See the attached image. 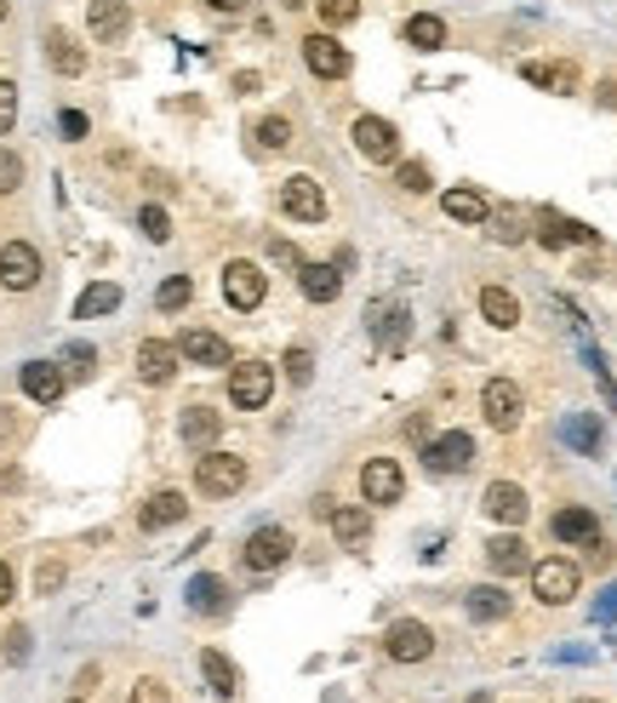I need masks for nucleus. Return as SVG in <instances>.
Segmentation results:
<instances>
[{
  "mask_svg": "<svg viewBox=\"0 0 617 703\" xmlns=\"http://www.w3.org/2000/svg\"><path fill=\"white\" fill-rule=\"evenodd\" d=\"M578 584H583L578 561H566V555L532 561V595L544 600V607H566V600H578Z\"/></svg>",
  "mask_w": 617,
  "mask_h": 703,
  "instance_id": "1",
  "label": "nucleus"
},
{
  "mask_svg": "<svg viewBox=\"0 0 617 703\" xmlns=\"http://www.w3.org/2000/svg\"><path fill=\"white\" fill-rule=\"evenodd\" d=\"M195 487L206 497H235L246 487V458H235V452H206V458H195Z\"/></svg>",
  "mask_w": 617,
  "mask_h": 703,
  "instance_id": "2",
  "label": "nucleus"
},
{
  "mask_svg": "<svg viewBox=\"0 0 617 703\" xmlns=\"http://www.w3.org/2000/svg\"><path fill=\"white\" fill-rule=\"evenodd\" d=\"M275 395V366L269 361H241L229 366V400H235L241 412H264Z\"/></svg>",
  "mask_w": 617,
  "mask_h": 703,
  "instance_id": "3",
  "label": "nucleus"
},
{
  "mask_svg": "<svg viewBox=\"0 0 617 703\" xmlns=\"http://www.w3.org/2000/svg\"><path fill=\"white\" fill-rule=\"evenodd\" d=\"M241 561H246V572L287 566L292 561V532H287V526H257V532L246 538V549H241Z\"/></svg>",
  "mask_w": 617,
  "mask_h": 703,
  "instance_id": "4",
  "label": "nucleus"
},
{
  "mask_svg": "<svg viewBox=\"0 0 617 703\" xmlns=\"http://www.w3.org/2000/svg\"><path fill=\"white\" fill-rule=\"evenodd\" d=\"M423 464L434 474H463L475 464V435H463V430H446V435H434L423 441Z\"/></svg>",
  "mask_w": 617,
  "mask_h": 703,
  "instance_id": "5",
  "label": "nucleus"
},
{
  "mask_svg": "<svg viewBox=\"0 0 617 703\" xmlns=\"http://www.w3.org/2000/svg\"><path fill=\"white\" fill-rule=\"evenodd\" d=\"M383 652H389L395 664H423L434 652V630L418 618H400V623H389V635H383Z\"/></svg>",
  "mask_w": 617,
  "mask_h": 703,
  "instance_id": "6",
  "label": "nucleus"
},
{
  "mask_svg": "<svg viewBox=\"0 0 617 703\" xmlns=\"http://www.w3.org/2000/svg\"><path fill=\"white\" fill-rule=\"evenodd\" d=\"M280 207H287V218H298V223H321L326 218V189L308 178V172H292V178L280 184Z\"/></svg>",
  "mask_w": 617,
  "mask_h": 703,
  "instance_id": "7",
  "label": "nucleus"
},
{
  "mask_svg": "<svg viewBox=\"0 0 617 703\" xmlns=\"http://www.w3.org/2000/svg\"><path fill=\"white\" fill-rule=\"evenodd\" d=\"M223 297H229V309H257L269 297V281H264V269L257 263H246V258H235L223 269Z\"/></svg>",
  "mask_w": 617,
  "mask_h": 703,
  "instance_id": "8",
  "label": "nucleus"
},
{
  "mask_svg": "<svg viewBox=\"0 0 617 703\" xmlns=\"http://www.w3.org/2000/svg\"><path fill=\"white\" fill-rule=\"evenodd\" d=\"M40 281V253L30 241H7L0 246V286L7 292H30Z\"/></svg>",
  "mask_w": 617,
  "mask_h": 703,
  "instance_id": "9",
  "label": "nucleus"
},
{
  "mask_svg": "<svg viewBox=\"0 0 617 703\" xmlns=\"http://www.w3.org/2000/svg\"><path fill=\"white\" fill-rule=\"evenodd\" d=\"M354 149H360L366 161L389 166V161L400 155V132H395L383 115H360V120H354Z\"/></svg>",
  "mask_w": 617,
  "mask_h": 703,
  "instance_id": "10",
  "label": "nucleus"
},
{
  "mask_svg": "<svg viewBox=\"0 0 617 703\" xmlns=\"http://www.w3.org/2000/svg\"><path fill=\"white\" fill-rule=\"evenodd\" d=\"M480 412H486V423L492 430H514L521 423V412H526V400H521V384H509V378H492L480 389Z\"/></svg>",
  "mask_w": 617,
  "mask_h": 703,
  "instance_id": "11",
  "label": "nucleus"
},
{
  "mask_svg": "<svg viewBox=\"0 0 617 703\" xmlns=\"http://www.w3.org/2000/svg\"><path fill=\"white\" fill-rule=\"evenodd\" d=\"M400 492H406V474L395 458H372L360 469V497H366V504H395Z\"/></svg>",
  "mask_w": 617,
  "mask_h": 703,
  "instance_id": "12",
  "label": "nucleus"
},
{
  "mask_svg": "<svg viewBox=\"0 0 617 703\" xmlns=\"http://www.w3.org/2000/svg\"><path fill=\"white\" fill-rule=\"evenodd\" d=\"M18 384H23V395H30V400H40V407H58L63 389H69V378H63L58 361H30V366L18 372Z\"/></svg>",
  "mask_w": 617,
  "mask_h": 703,
  "instance_id": "13",
  "label": "nucleus"
},
{
  "mask_svg": "<svg viewBox=\"0 0 617 703\" xmlns=\"http://www.w3.org/2000/svg\"><path fill=\"white\" fill-rule=\"evenodd\" d=\"M177 355L195 361V366H235V349H229L218 332H206V326H189V332L177 338Z\"/></svg>",
  "mask_w": 617,
  "mask_h": 703,
  "instance_id": "14",
  "label": "nucleus"
},
{
  "mask_svg": "<svg viewBox=\"0 0 617 703\" xmlns=\"http://www.w3.org/2000/svg\"><path fill=\"white\" fill-rule=\"evenodd\" d=\"M177 343H166V338H143L138 343V378L143 384H172L177 378Z\"/></svg>",
  "mask_w": 617,
  "mask_h": 703,
  "instance_id": "15",
  "label": "nucleus"
},
{
  "mask_svg": "<svg viewBox=\"0 0 617 703\" xmlns=\"http://www.w3.org/2000/svg\"><path fill=\"white\" fill-rule=\"evenodd\" d=\"M303 63H308V74H321V81H344L349 74V52L331 35H308L303 40Z\"/></svg>",
  "mask_w": 617,
  "mask_h": 703,
  "instance_id": "16",
  "label": "nucleus"
},
{
  "mask_svg": "<svg viewBox=\"0 0 617 703\" xmlns=\"http://www.w3.org/2000/svg\"><path fill=\"white\" fill-rule=\"evenodd\" d=\"M486 515L503 520V526H521L532 515V504H526V492L514 481H492V487H486Z\"/></svg>",
  "mask_w": 617,
  "mask_h": 703,
  "instance_id": "17",
  "label": "nucleus"
},
{
  "mask_svg": "<svg viewBox=\"0 0 617 703\" xmlns=\"http://www.w3.org/2000/svg\"><path fill=\"white\" fill-rule=\"evenodd\" d=\"M298 292L308 297V304H331V297L344 292V274L331 263H298Z\"/></svg>",
  "mask_w": 617,
  "mask_h": 703,
  "instance_id": "18",
  "label": "nucleus"
},
{
  "mask_svg": "<svg viewBox=\"0 0 617 703\" xmlns=\"http://www.w3.org/2000/svg\"><path fill=\"white\" fill-rule=\"evenodd\" d=\"M86 30L97 40H120L126 30H132V12H126V0H92L86 7Z\"/></svg>",
  "mask_w": 617,
  "mask_h": 703,
  "instance_id": "19",
  "label": "nucleus"
},
{
  "mask_svg": "<svg viewBox=\"0 0 617 703\" xmlns=\"http://www.w3.org/2000/svg\"><path fill=\"white\" fill-rule=\"evenodd\" d=\"M177 435H184L195 452H212V441L223 435V418L212 407H184V418H177Z\"/></svg>",
  "mask_w": 617,
  "mask_h": 703,
  "instance_id": "20",
  "label": "nucleus"
},
{
  "mask_svg": "<svg viewBox=\"0 0 617 703\" xmlns=\"http://www.w3.org/2000/svg\"><path fill=\"white\" fill-rule=\"evenodd\" d=\"M486 566H492L498 577H514V572H532V549L514 538V532H503V538H492L486 543Z\"/></svg>",
  "mask_w": 617,
  "mask_h": 703,
  "instance_id": "21",
  "label": "nucleus"
},
{
  "mask_svg": "<svg viewBox=\"0 0 617 703\" xmlns=\"http://www.w3.org/2000/svg\"><path fill=\"white\" fill-rule=\"evenodd\" d=\"M189 515V504H184V492H154L149 504L138 509V526L143 532H166V526H177Z\"/></svg>",
  "mask_w": 617,
  "mask_h": 703,
  "instance_id": "22",
  "label": "nucleus"
},
{
  "mask_svg": "<svg viewBox=\"0 0 617 703\" xmlns=\"http://www.w3.org/2000/svg\"><path fill=\"white\" fill-rule=\"evenodd\" d=\"M537 241H544V246H595V230L560 218V212H544V218H537Z\"/></svg>",
  "mask_w": 617,
  "mask_h": 703,
  "instance_id": "23",
  "label": "nucleus"
},
{
  "mask_svg": "<svg viewBox=\"0 0 617 703\" xmlns=\"http://www.w3.org/2000/svg\"><path fill=\"white\" fill-rule=\"evenodd\" d=\"M480 315H486V326H498V332L521 326V304H514V292H503V286H480Z\"/></svg>",
  "mask_w": 617,
  "mask_h": 703,
  "instance_id": "24",
  "label": "nucleus"
},
{
  "mask_svg": "<svg viewBox=\"0 0 617 703\" xmlns=\"http://www.w3.org/2000/svg\"><path fill=\"white\" fill-rule=\"evenodd\" d=\"M400 40L418 46V52H441V46H446V23L434 17V12H411L406 30H400Z\"/></svg>",
  "mask_w": 617,
  "mask_h": 703,
  "instance_id": "25",
  "label": "nucleus"
},
{
  "mask_svg": "<svg viewBox=\"0 0 617 703\" xmlns=\"http://www.w3.org/2000/svg\"><path fill=\"white\" fill-rule=\"evenodd\" d=\"M441 212H446V218H457V223H486V212H492V207H486V195H480V189L457 184V189H446V195H441Z\"/></svg>",
  "mask_w": 617,
  "mask_h": 703,
  "instance_id": "26",
  "label": "nucleus"
},
{
  "mask_svg": "<svg viewBox=\"0 0 617 703\" xmlns=\"http://www.w3.org/2000/svg\"><path fill=\"white\" fill-rule=\"evenodd\" d=\"M521 81L532 86H549V92H578V69L572 63H521Z\"/></svg>",
  "mask_w": 617,
  "mask_h": 703,
  "instance_id": "27",
  "label": "nucleus"
},
{
  "mask_svg": "<svg viewBox=\"0 0 617 703\" xmlns=\"http://www.w3.org/2000/svg\"><path fill=\"white\" fill-rule=\"evenodd\" d=\"M200 675H206V687H212L218 698H235V692H241V675H235V664H229L223 652H212V646L200 652Z\"/></svg>",
  "mask_w": 617,
  "mask_h": 703,
  "instance_id": "28",
  "label": "nucleus"
},
{
  "mask_svg": "<svg viewBox=\"0 0 617 703\" xmlns=\"http://www.w3.org/2000/svg\"><path fill=\"white\" fill-rule=\"evenodd\" d=\"M109 309H120V286L115 281H92L81 297H74V320H97Z\"/></svg>",
  "mask_w": 617,
  "mask_h": 703,
  "instance_id": "29",
  "label": "nucleus"
},
{
  "mask_svg": "<svg viewBox=\"0 0 617 703\" xmlns=\"http://www.w3.org/2000/svg\"><path fill=\"white\" fill-rule=\"evenodd\" d=\"M549 532H555L560 543H589L601 526H595V515H589V509H560V515L549 520Z\"/></svg>",
  "mask_w": 617,
  "mask_h": 703,
  "instance_id": "30",
  "label": "nucleus"
},
{
  "mask_svg": "<svg viewBox=\"0 0 617 703\" xmlns=\"http://www.w3.org/2000/svg\"><path fill=\"white\" fill-rule=\"evenodd\" d=\"M406 320H411V315H406L400 304H372V338H377V343H406V332H411Z\"/></svg>",
  "mask_w": 617,
  "mask_h": 703,
  "instance_id": "31",
  "label": "nucleus"
},
{
  "mask_svg": "<svg viewBox=\"0 0 617 703\" xmlns=\"http://www.w3.org/2000/svg\"><path fill=\"white\" fill-rule=\"evenodd\" d=\"M469 618H480V623H498V618H509V595L498 589V584H480V589H469Z\"/></svg>",
  "mask_w": 617,
  "mask_h": 703,
  "instance_id": "32",
  "label": "nucleus"
},
{
  "mask_svg": "<svg viewBox=\"0 0 617 703\" xmlns=\"http://www.w3.org/2000/svg\"><path fill=\"white\" fill-rule=\"evenodd\" d=\"M189 607H195V612H229V589H223V577L200 572L195 584H189Z\"/></svg>",
  "mask_w": 617,
  "mask_h": 703,
  "instance_id": "33",
  "label": "nucleus"
},
{
  "mask_svg": "<svg viewBox=\"0 0 617 703\" xmlns=\"http://www.w3.org/2000/svg\"><path fill=\"white\" fill-rule=\"evenodd\" d=\"M46 58H51V69H58V74H81V69H86V52H81V46H74L63 30L46 35Z\"/></svg>",
  "mask_w": 617,
  "mask_h": 703,
  "instance_id": "34",
  "label": "nucleus"
},
{
  "mask_svg": "<svg viewBox=\"0 0 617 703\" xmlns=\"http://www.w3.org/2000/svg\"><path fill=\"white\" fill-rule=\"evenodd\" d=\"M486 230H492L498 246H521L526 241V218L514 207H492V212H486Z\"/></svg>",
  "mask_w": 617,
  "mask_h": 703,
  "instance_id": "35",
  "label": "nucleus"
},
{
  "mask_svg": "<svg viewBox=\"0 0 617 703\" xmlns=\"http://www.w3.org/2000/svg\"><path fill=\"white\" fill-rule=\"evenodd\" d=\"M331 532H338V543H366L372 515L366 509H331Z\"/></svg>",
  "mask_w": 617,
  "mask_h": 703,
  "instance_id": "36",
  "label": "nucleus"
},
{
  "mask_svg": "<svg viewBox=\"0 0 617 703\" xmlns=\"http://www.w3.org/2000/svg\"><path fill=\"white\" fill-rule=\"evenodd\" d=\"M257 149H264V155H280V149H287L292 143V127H287V120H280V115H269V120H257Z\"/></svg>",
  "mask_w": 617,
  "mask_h": 703,
  "instance_id": "37",
  "label": "nucleus"
},
{
  "mask_svg": "<svg viewBox=\"0 0 617 703\" xmlns=\"http://www.w3.org/2000/svg\"><path fill=\"white\" fill-rule=\"evenodd\" d=\"M189 297H195V281H189V274H172V281H161V292H154V304H161L166 315H177Z\"/></svg>",
  "mask_w": 617,
  "mask_h": 703,
  "instance_id": "38",
  "label": "nucleus"
},
{
  "mask_svg": "<svg viewBox=\"0 0 617 703\" xmlns=\"http://www.w3.org/2000/svg\"><path fill=\"white\" fill-rule=\"evenodd\" d=\"M315 12H321L326 30H344V23L360 17V0H315Z\"/></svg>",
  "mask_w": 617,
  "mask_h": 703,
  "instance_id": "39",
  "label": "nucleus"
},
{
  "mask_svg": "<svg viewBox=\"0 0 617 703\" xmlns=\"http://www.w3.org/2000/svg\"><path fill=\"white\" fill-rule=\"evenodd\" d=\"M395 184H400L406 195H423V189H429L434 178H429V166H423V161H406V166L395 172Z\"/></svg>",
  "mask_w": 617,
  "mask_h": 703,
  "instance_id": "40",
  "label": "nucleus"
},
{
  "mask_svg": "<svg viewBox=\"0 0 617 703\" xmlns=\"http://www.w3.org/2000/svg\"><path fill=\"white\" fill-rule=\"evenodd\" d=\"M138 230H143L149 241H172V218H166L161 207H143V212H138Z\"/></svg>",
  "mask_w": 617,
  "mask_h": 703,
  "instance_id": "41",
  "label": "nucleus"
},
{
  "mask_svg": "<svg viewBox=\"0 0 617 703\" xmlns=\"http://www.w3.org/2000/svg\"><path fill=\"white\" fill-rule=\"evenodd\" d=\"M287 378H292L298 389L315 378V355H308V349H287Z\"/></svg>",
  "mask_w": 617,
  "mask_h": 703,
  "instance_id": "42",
  "label": "nucleus"
},
{
  "mask_svg": "<svg viewBox=\"0 0 617 703\" xmlns=\"http://www.w3.org/2000/svg\"><path fill=\"white\" fill-rule=\"evenodd\" d=\"M23 184V161L12 155V149H0V195H12Z\"/></svg>",
  "mask_w": 617,
  "mask_h": 703,
  "instance_id": "43",
  "label": "nucleus"
},
{
  "mask_svg": "<svg viewBox=\"0 0 617 703\" xmlns=\"http://www.w3.org/2000/svg\"><path fill=\"white\" fill-rule=\"evenodd\" d=\"M12 120H18V86L0 74V132H12Z\"/></svg>",
  "mask_w": 617,
  "mask_h": 703,
  "instance_id": "44",
  "label": "nucleus"
},
{
  "mask_svg": "<svg viewBox=\"0 0 617 703\" xmlns=\"http://www.w3.org/2000/svg\"><path fill=\"white\" fill-rule=\"evenodd\" d=\"M132 703H172V692H166L161 681H149V675H143V681L132 687Z\"/></svg>",
  "mask_w": 617,
  "mask_h": 703,
  "instance_id": "45",
  "label": "nucleus"
},
{
  "mask_svg": "<svg viewBox=\"0 0 617 703\" xmlns=\"http://www.w3.org/2000/svg\"><path fill=\"white\" fill-rule=\"evenodd\" d=\"M566 441H578V446H589V452H595V446H601V430H595V423H583V418H578V423H566Z\"/></svg>",
  "mask_w": 617,
  "mask_h": 703,
  "instance_id": "46",
  "label": "nucleus"
},
{
  "mask_svg": "<svg viewBox=\"0 0 617 703\" xmlns=\"http://www.w3.org/2000/svg\"><path fill=\"white\" fill-rule=\"evenodd\" d=\"M69 372H74V378H86V372H92V349H86V343L69 349Z\"/></svg>",
  "mask_w": 617,
  "mask_h": 703,
  "instance_id": "47",
  "label": "nucleus"
},
{
  "mask_svg": "<svg viewBox=\"0 0 617 703\" xmlns=\"http://www.w3.org/2000/svg\"><path fill=\"white\" fill-rule=\"evenodd\" d=\"M58 584H63V561H46V566H40V595H51Z\"/></svg>",
  "mask_w": 617,
  "mask_h": 703,
  "instance_id": "48",
  "label": "nucleus"
},
{
  "mask_svg": "<svg viewBox=\"0 0 617 703\" xmlns=\"http://www.w3.org/2000/svg\"><path fill=\"white\" fill-rule=\"evenodd\" d=\"M63 132L69 138H86V115L81 109H63Z\"/></svg>",
  "mask_w": 617,
  "mask_h": 703,
  "instance_id": "49",
  "label": "nucleus"
},
{
  "mask_svg": "<svg viewBox=\"0 0 617 703\" xmlns=\"http://www.w3.org/2000/svg\"><path fill=\"white\" fill-rule=\"evenodd\" d=\"M595 618H601V623H612V618H617V584L606 589V600H601V607H595Z\"/></svg>",
  "mask_w": 617,
  "mask_h": 703,
  "instance_id": "50",
  "label": "nucleus"
},
{
  "mask_svg": "<svg viewBox=\"0 0 617 703\" xmlns=\"http://www.w3.org/2000/svg\"><path fill=\"white\" fill-rule=\"evenodd\" d=\"M12 589H18V577H12V566H7V561H0V607L12 600Z\"/></svg>",
  "mask_w": 617,
  "mask_h": 703,
  "instance_id": "51",
  "label": "nucleus"
},
{
  "mask_svg": "<svg viewBox=\"0 0 617 703\" xmlns=\"http://www.w3.org/2000/svg\"><path fill=\"white\" fill-rule=\"evenodd\" d=\"M18 435V418H12V407H0V441H12Z\"/></svg>",
  "mask_w": 617,
  "mask_h": 703,
  "instance_id": "52",
  "label": "nucleus"
},
{
  "mask_svg": "<svg viewBox=\"0 0 617 703\" xmlns=\"http://www.w3.org/2000/svg\"><path fill=\"white\" fill-rule=\"evenodd\" d=\"M23 641H30V630H12V641H7V652H12V658H23V652H30Z\"/></svg>",
  "mask_w": 617,
  "mask_h": 703,
  "instance_id": "53",
  "label": "nucleus"
},
{
  "mask_svg": "<svg viewBox=\"0 0 617 703\" xmlns=\"http://www.w3.org/2000/svg\"><path fill=\"white\" fill-rule=\"evenodd\" d=\"M206 7H212V12H223V17H229V12H241L246 0H206Z\"/></svg>",
  "mask_w": 617,
  "mask_h": 703,
  "instance_id": "54",
  "label": "nucleus"
},
{
  "mask_svg": "<svg viewBox=\"0 0 617 703\" xmlns=\"http://www.w3.org/2000/svg\"><path fill=\"white\" fill-rule=\"evenodd\" d=\"M601 104H606V109H617V81H606V86H601Z\"/></svg>",
  "mask_w": 617,
  "mask_h": 703,
  "instance_id": "55",
  "label": "nucleus"
},
{
  "mask_svg": "<svg viewBox=\"0 0 617 703\" xmlns=\"http://www.w3.org/2000/svg\"><path fill=\"white\" fill-rule=\"evenodd\" d=\"M469 703H492V698H486V692H475V698H469Z\"/></svg>",
  "mask_w": 617,
  "mask_h": 703,
  "instance_id": "56",
  "label": "nucleus"
},
{
  "mask_svg": "<svg viewBox=\"0 0 617 703\" xmlns=\"http://www.w3.org/2000/svg\"><path fill=\"white\" fill-rule=\"evenodd\" d=\"M572 703H601V698H572Z\"/></svg>",
  "mask_w": 617,
  "mask_h": 703,
  "instance_id": "57",
  "label": "nucleus"
},
{
  "mask_svg": "<svg viewBox=\"0 0 617 703\" xmlns=\"http://www.w3.org/2000/svg\"><path fill=\"white\" fill-rule=\"evenodd\" d=\"M0 17H7V0H0Z\"/></svg>",
  "mask_w": 617,
  "mask_h": 703,
  "instance_id": "58",
  "label": "nucleus"
},
{
  "mask_svg": "<svg viewBox=\"0 0 617 703\" xmlns=\"http://www.w3.org/2000/svg\"><path fill=\"white\" fill-rule=\"evenodd\" d=\"M74 703H81V698H74Z\"/></svg>",
  "mask_w": 617,
  "mask_h": 703,
  "instance_id": "59",
  "label": "nucleus"
}]
</instances>
